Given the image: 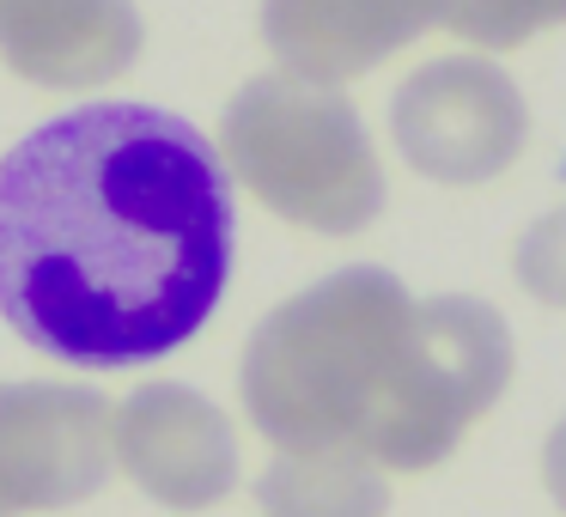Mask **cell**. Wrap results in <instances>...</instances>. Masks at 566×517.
<instances>
[{"mask_svg":"<svg viewBox=\"0 0 566 517\" xmlns=\"http://www.w3.org/2000/svg\"><path fill=\"white\" fill-rule=\"evenodd\" d=\"M396 152L432 183H488L524 152V92L475 55H444L408 74L390 98Z\"/></svg>","mask_w":566,"mask_h":517,"instance_id":"obj_4","label":"cell"},{"mask_svg":"<svg viewBox=\"0 0 566 517\" xmlns=\"http://www.w3.org/2000/svg\"><path fill=\"white\" fill-rule=\"evenodd\" d=\"M262 517H384L390 481L359 451H281L256 481Z\"/></svg>","mask_w":566,"mask_h":517,"instance_id":"obj_9","label":"cell"},{"mask_svg":"<svg viewBox=\"0 0 566 517\" xmlns=\"http://www.w3.org/2000/svg\"><path fill=\"white\" fill-rule=\"evenodd\" d=\"M542 481H548L554 505L566 511V420L548 432V444H542Z\"/></svg>","mask_w":566,"mask_h":517,"instance_id":"obj_12","label":"cell"},{"mask_svg":"<svg viewBox=\"0 0 566 517\" xmlns=\"http://www.w3.org/2000/svg\"><path fill=\"white\" fill-rule=\"evenodd\" d=\"M512 274L530 298L566 310V208L542 213L524 238H517V256H512Z\"/></svg>","mask_w":566,"mask_h":517,"instance_id":"obj_11","label":"cell"},{"mask_svg":"<svg viewBox=\"0 0 566 517\" xmlns=\"http://www.w3.org/2000/svg\"><path fill=\"white\" fill-rule=\"evenodd\" d=\"M444 25L481 50H517L536 31L566 25V0H444Z\"/></svg>","mask_w":566,"mask_h":517,"instance_id":"obj_10","label":"cell"},{"mask_svg":"<svg viewBox=\"0 0 566 517\" xmlns=\"http://www.w3.org/2000/svg\"><path fill=\"white\" fill-rule=\"evenodd\" d=\"M512 383V329L488 298H408L390 268H335L250 329L238 395L274 451H359L439 468Z\"/></svg>","mask_w":566,"mask_h":517,"instance_id":"obj_2","label":"cell"},{"mask_svg":"<svg viewBox=\"0 0 566 517\" xmlns=\"http://www.w3.org/2000/svg\"><path fill=\"white\" fill-rule=\"evenodd\" d=\"M226 171L269 213L311 232H366L384 213V165L342 86L298 74L244 80L220 116Z\"/></svg>","mask_w":566,"mask_h":517,"instance_id":"obj_3","label":"cell"},{"mask_svg":"<svg viewBox=\"0 0 566 517\" xmlns=\"http://www.w3.org/2000/svg\"><path fill=\"white\" fill-rule=\"evenodd\" d=\"M444 25V0H262V43L281 74L342 86Z\"/></svg>","mask_w":566,"mask_h":517,"instance_id":"obj_7","label":"cell"},{"mask_svg":"<svg viewBox=\"0 0 566 517\" xmlns=\"http://www.w3.org/2000/svg\"><path fill=\"white\" fill-rule=\"evenodd\" d=\"M111 444L128 481L171 511H208L238 487L232 420L189 383H140L116 408Z\"/></svg>","mask_w":566,"mask_h":517,"instance_id":"obj_6","label":"cell"},{"mask_svg":"<svg viewBox=\"0 0 566 517\" xmlns=\"http://www.w3.org/2000/svg\"><path fill=\"white\" fill-rule=\"evenodd\" d=\"M232 171L196 123L86 104L0 159V323L80 371L196 341L232 281Z\"/></svg>","mask_w":566,"mask_h":517,"instance_id":"obj_1","label":"cell"},{"mask_svg":"<svg viewBox=\"0 0 566 517\" xmlns=\"http://www.w3.org/2000/svg\"><path fill=\"white\" fill-rule=\"evenodd\" d=\"M111 420L86 383H0V517L92 499L111 481Z\"/></svg>","mask_w":566,"mask_h":517,"instance_id":"obj_5","label":"cell"},{"mask_svg":"<svg viewBox=\"0 0 566 517\" xmlns=\"http://www.w3.org/2000/svg\"><path fill=\"white\" fill-rule=\"evenodd\" d=\"M135 55V0H0V62L31 86H104L123 80Z\"/></svg>","mask_w":566,"mask_h":517,"instance_id":"obj_8","label":"cell"}]
</instances>
